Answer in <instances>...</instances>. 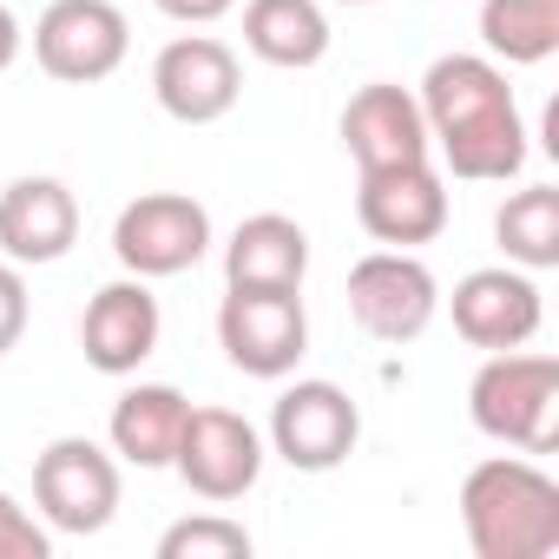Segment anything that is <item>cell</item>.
<instances>
[{
  "label": "cell",
  "instance_id": "cell-8",
  "mask_svg": "<svg viewBox=\"0 0 559 559\" xmlns=\"http://www.w3.org/2000/svg\"><path fill=\"white\" fill-rule=\"evenodd\" d=\"M349 317L362 323V336L402 349L441 317V284H435V270L415 250H389L382 243V250H369L349 270Z\"/></svg>",
  "mask_w": 559,
  "mask_h": 559
},
{
  "label": "cell",
  "instance_id": "cell-24",
  "mask_svg": "<svg viewBox=\"0 0 559 559\" xmlns=\"http://www.w3.org/2000/svg\"><path fill=\"white\" fill-rule=\"evenodd\" d=\"M21 336H27V276H21V263L0 257V356Z\"/></svg>",
  "mask_w": 559,
  "mask_h": 559
},
{
  "label": "cell",
  "instance_id": "cell-17",
  "mask_svg": "<svg viewBox=\"0 0 559 559\" xmlns=\"http://www.w3.org/2000/svg\"><path fill=\"white\" fill-rule=\"evenodd\" d=\"M310 276V230L284 211H257L224 243V284L237 290H304Z\"/></svg>",
  "mask_w": 559,
  "mask_h": 559
},
{
  "label": "cell",
  "instance_id": "cell-9",
  "mask_svg": "<svg viewBox=\"0 0 559 559\" xmlns=\"http://www.w3.org/2000/svg\"><path fill=\"white\" fill-rule=\"evenodd\" d=\"M132 27L112 0H53L34 21V60L60 86H99L126 67Z\"/></svg>",
  "mask_w": 559,
  "mask_h": 559
},
{
  "label": "cell",
  "instance_id": "cell-3",
  "mask_svg": "<svg viewBox=\"0 0 559 559\" xmlns=\"http://www.w3.org/2000/svg\"><path fill=\"white\" fill-rule=\"evenodd\" d=\"M467 415L513 454L559 448V362L539 349H493L467 382Z\"/></svg>",
  "mask_w": 559,
  "mask_h": 559
},
{
  "label": "cell",
  "instance_id": "cell-16",
  "mask_svg": "<svg viewBox=\"0 0 559 559\" xmlns=\"http://www.w3.org/2000/svg\"><path fill=\"white\" fill-rule=\"evenodd\" d=\"M343 152L356 158V171H382V165H402V158H428L421 99L408 86H389V80L349 93V106H343Z\"/></svg>",
  "mask_w": 559,
  "mask_h": 559
},
{
  "label": "cell",
  "instance_id": "cell-19",
  "mask_svg": "<svg viewBox=\"0 0 559 559\" xmlns=\"http://www.w3.org/2000/svg\"><path fill=\"white\" fill-rule=\"evenodd\" d=\"M185 415L191 402L171 389V382H132L119 402H112V421H106V441L126 467H171L178 454V435H185Z\"/></svg>",
  "mask_w": 559,
  "mask_h": 559
},
{
  "label": "cell",
  "instance_id": "cell-1",
  "mask_svg": "<svg viewBox=\"0 0 559 559\" xmlns=\"http://www.w3.org/2000/svg\"><path fill=\"white\" fill-rule=\"evenodd\" d=\"M421 119L428 152L467 185H507L526 171V119L507 86V67L487 53H441L421 73Z\"/></svg>",
  "mask_w": 559,
  "mask_h": 559
},
{
  "label": "cell",
  "instance_id": "cell-25",
  "mask_svg": "<svg viewBox=\"0 0 559 559\" xmlns=\"http://www.w3.org/2000/svg\"><path fill=\"white\" fill-rule=\"evenodd\" d=\"M152 8L165 21H178V27H211V21H224L237 8V0H152Z\"/></svg>",
  "mask_w": 559,
  "mask_h": 559
},
{
  "label": "cell",
  "instance_id": "cell-12",
  "mask_svg": "<svg viewBox=\"0 0 559 559\" xmlns=\"http://www.w3.org/2000/svg\"><path fill=\"white\" fill-rule=\"evenodd\" d=\"M152 99L178 126H217L243 99V67L217 34H178L152 60Z\"/></svg>",
  "mask_w": 559,
  "mask_h": 559
},
{
  "label": "cell",
  "instance_id": "cell-26",
  "mask_svg": "<svg viewBox=\"0 0 559 559\" xmlns=\"http://www.w3.org/2000/svg\"><path fill=\"white\" fill-rule=\"evenodd\" d=\"M21 40H27V34H21V21H14V8H8V0H0V73H8V67L21 60Z\"/></svg>",
  "mask_w": 559,
  "mask_h": 559
},
{
  "label": "cell",
  "instance_id": "cell-13",
  "mask_svg": "<svg viewBox=\"0 0 559 559\" xmlns=\"http://www.w3.org/2000/svg\"><path fill=\"white\" fill-rule=\"evenodd\" d=\"M448 317H454V336L467 349H526L546 323V297L533 284V270L520 263H487V270H467L454 297H448Z\"/></svg>",
  "mask_w": 559,
  "mask_h": 559
},
{
  "label": "cell",
  "instance_id": "cell-18",
  "mask_svg": "<svg viewBox=\"0 0 559 559\" xmlns=\"http://www.w3.org/2000/svg\"><path fill=\"white\" fill-rule=\"evenodd\" d=\"M243 47L276 73H310L330 60L323 0H243Z\"/></svg>",
  "mask_w": 559,
  "mask_h": 559
},
{
  "label": "cell",
  "instance_id": "cell-15",
  "mask_svg": "<svg viewBox=\"0 0 559 559\" xmlns=\"http://www.w3.org/2000/svg\"><path fill=\"white\" fill-rule=\"evenodd\" d=\"M80 243V198L60 178H14L0 191V257L8 263H60Z\"/></svg>",
  "mask_w": 559,
  "mask_h": 559
},
{
  "label": "cell",
  "instance_id": "cell-22",
  "mask_svg": "<svg viewBox=\"0 0 559 559\" xmlns=\"http://www.w3.org/2000/svg\"><path fill=\"white\" fill-rule=\"evenodd\" d=\"M158 559H250V533L224 513H191L158 533Z\"/></svg>",
  "mask_w": 559,
  "mask_h": 559
},
{
  "label": "cell",
  "instance_id": "cell-10",
  "mask_svg": "<svg viewBox=\"0 0 559 559\" xmlns=\"http://www.w3.org/2000/svg\"><path fill=\"white\" fill-rule=\"evenodd\" d=\"M263 461H270V448H263V435L237 408H191L185 435H178V454H171L178 480L198 500H211V507L243 500L263 480Z\"/></svg>",
  "mask_w": 559,
  "mask_h": 559
},
{
  "label": "cell",
  "instance_id": "cell-27",
  "mask_svg": "<svg viewBox=\"0 0 559 559\" xmlns=\"http://www.w3.org/2000/svg\"><path fill=\"white\" fill-rule=\"evenodd\" d=\"M343 8H376V0H343Z\"/></svg>",
  "mask_w": 559,
  "mask_h": 559
},
{
  "label": "cell",
  "instance_id": "cell-21",
  "mask_svg": "<svg viewBox=\"0 0 559 559\" xmlns=\"http://www.w3.org/2000/svg\"><path fill=\"white\" fill-rule=\"evenodd\" d=\"M480 40L487 60L539 67L559 53V0H480Z\"/></svg>",
  "mask_w": 559,
  "mask_h": 559
},
{
  "label": "cell",
  "instance_id": "cell-2",
  "mask_svg": "<svg viewBox=\"0 0 559 559\" xmlns=\"http://www.w3.org/2000/svg\"><path fill=\"white\" fill-rule=\"evenodd\" d=\"M461 526L474 559H552L559 480L526 454H487L461 480Z\"/></svg>",
  "mask_w": 559,
  "mask_h": 559
},
{
  "label": "cell",
  "instance_id": "cell-11",
  "mask_svg": "<svg viewBox=\"0 0 559 559\" xmlns=\"http://www.w3.org/2000/svg\"><path fill=\"white\" fill-rule=\"evenodd\" d=\"M356 224L389 250L435 243L448 230V178L435 171V158H402V165H382V171H356Z\"/></svg>",
  "mask_w": 559,
  "mask_h": 559
},
{
  "label": "cell",
  "instance_id": "cell-4",
  "mask_svg": "<svg viewBox=\"0 0 559 559\" xmlns=\"http://www.w3.org/2000/svg\"><path fill=\"white\" fill-rule=\"evenodd\" d=\"M34 513L53 533H106L119 513V454H106L86 435H60L34 461Z\"/></svg>",
  "mask_w": 559,
  "mask_h": 559
},
{
  "label": "cell",
  "instance_id": "cell-6",
  "mask_svg": "<svg viewBox=\"0 0 559 559\" xmlns=\"http://www.w3.org/2000/svg\"><path fill=\"white\" fill-rule=\"evenodd\" d=\"M211 250V211L191 191H139L119 217H112V257L126 263V276H185L198 270Z\"/></svg>",
  "mask_w": 559,
  "mask_h": 559
},
{
  "label": "cell",
  "instance_id": "cell-7",
  "mask_svg": "<svg viewBox=\"0 0 559 559\" xmlns=\"http://www.w3.org/2000/svg\"><path fill=\"white\" fill-rule=\"evenodd\" d=\"M270 454L276 461H290L297 474H330L356 454L362 441V408L349 389L310 376V382H290L284 395L270 402Z\"/></svg>",
  "mask_w": 559,
  "mask_h": 559
},
{
  "label": "cell",
  "instance_id": "cell-20",
  "mask_svg": "<svg viewBox=\"0 0 559 559\" xmlns=\"http://www.w3.org/2000/svg\"><path fill=\"white\" fill-rule=\"evenodd\" d=\"M493 243L507 263L520 270H552L559 263V191L552 185H520L500 211H493Z\"/></svg>",
  "mask_w": 559,
  "mask_h": 559
},
{
  "label": "cell",
  "instance_id": "cell-5",
  "mask_svg": "<svg viewBox=\"0 0 559 559\" xmlns=\"http://www.w3.org/2000/svg\"><path fill=\"white\" fill-rule=\"evenodd\" d=\"M217 349L230 356V369H243L257 382L297 376V362L310 349L304 290H237L230 284L217 304Z\"/></svg>",
  "mask_w": 559,
  "mask_h": 559
},
{
  "label": "cell",
  "instance_id": "cell-23",
  "mask_svg": "<svg viewBox=\"0 0 559 559\" xmlns=\"http://www.w3.org/2000/svg\"><path fill=\"white\" fill-rule=\"evenodd\" d=\"M0 559H53V526L0 487Z\"/></svg>",
  "mask_w": 559,
  "mask_h": 559
},
{
  "label": "cell",
  "instance_id": "cell-14",
  "mask_svg": "<svg viewBox=\"0 0 559 559\" xmlns=\"http://www.w3.org/2000/svg\"><path fill=\"white\" fill-rule=\"evenodd\" d=\"M158 336H165V310L145 276H119V284L93 290L80 317V349L99 376H139L158 356Z\"/></svg>",
  "mask_w": 559,
  "mask_h": 559
}]
</instances>
